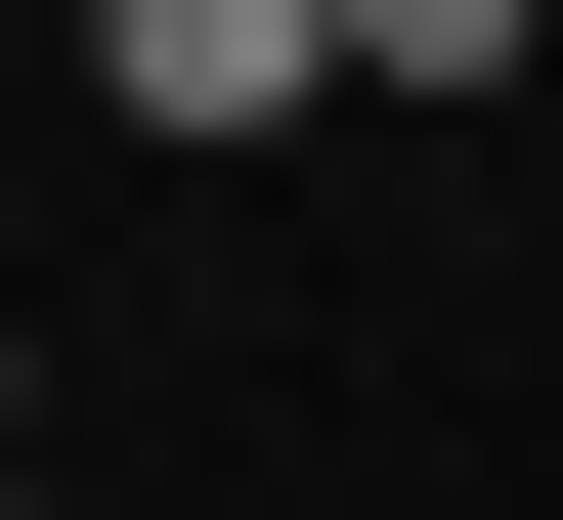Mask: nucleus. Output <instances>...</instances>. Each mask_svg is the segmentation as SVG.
Wrapping results in <instances>:
<instances>
[{"label": "nucleus", "mask_w": 563, "mask_h": 520, "mask_svg": "<svg viewBox=\"0 0 563 520\" xmlns=\"http://www.w3.org/2000/svg\"><path fill=\"white\" fill-rule=\"evenodd\" d=\"M0 520H44V477H0Z\"/></svg>", "instance_id": "1"}]
</instances>
